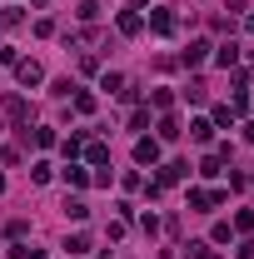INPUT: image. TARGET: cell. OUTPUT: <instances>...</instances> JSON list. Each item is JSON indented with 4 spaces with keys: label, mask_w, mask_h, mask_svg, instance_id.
Masks as SVG:
<instances>
[{
    "label": "cell",
    "mask_w": 254,
    "mask_h": 259,
    "mask_svg": "<svg viewBox=\"0 0 254 259\" xmlns=\"http://www.w3.org/2000/svg\"><path fill=\"white\" fill-rule=\"evenodd\" d=\"M135 160H140V164H155L159 160V145H155V140H140V145H135Z\"/></svg>",
    "instance_id": "1"
},
{
    "label": "cell",
    "mask_w": 254,
    "mask_h": 259,
    "mask_svg": "<svg viewBox=\"0 0 254 259\" xmlns=\"http://www.w3.org/2000/svg\"><path fill=\"white\" fill-rule=\"evenodd\" d=\"M190 204H194V209H209V204H220V194H215V190H194Z\"/></svg>",
    "instance_id": "2"
},
{
    "label": "cell",
    "mask_w": 254,
    "mask_h": 259,
    "mask_svg": "<svg viewBox=\"0 0 254 259\" xmlns=\"http://www.w3.org/2000/svg\"><path fill=\"white\" fill-rule=\"evenodd\" d=\"M40 75H45V70H40L35 60H25V65H20V85H40Z\"/></svg>",
    "instance_id": "3"
},
{
    "label": "cell",
    "mask_w": 254,
    "mask_h": 259,
    "mask_svg": "<svg viewBox=\"0 0 254 259\" xmlns=\"http://www.w3.org/2000/svg\"><path fill=\"white\" fill-rule=\"evenodd\" d=\"M150 25H155L159 35H170V30H175V20H170V10H155V15H150Z\"/></svg>",
    "instance_id": "4"
},
{
    "label": "cell",
    "mask_w": 254,
    "mask_h": 259,
    "mask_svg": "<svg viewBox=\"0 0 254 259\" xmlns=\"http://www.w3.org/2000/svg\"><path fill=\"white\" fill-rule=\"evenodd\" d=\"M204 50H209V45H204V40H194L190 50H185V65H199V60H204Z\"/></svg>",
    "instance_id": "5"
},
{
    "label": "cell",
    "mask_w": 254,
    "mask_h": 259,
    "mask_svg": "<svg viewBox=\"0 0 254 259\" xmlns=\"http://www.w3.org/2000/svg\"><path fill=\"white\" fill-rule=\"evenodd\" d=\"M185 259H220V254H215L209 244H190V249H185Z\"/></svg>",
    "instance_id": "6"
},
{
    "label": "cell",
    "mask_w": 254,
    "mask_h": 259,
    "mask_svg": "<svg viewBox=\"0 0 254 259\" xmlns=\"http://www.w3.org/2000/svg\"><path fill=\"white\" fill-rule=\"evenodd\" d=\"M120 30H125V35L140 30V15H135V10H125V15H120Z\"/></svg>",
    "instance_id": "7"
},
{
    "label": "cell",
    "mask_w": 254,
    "mask_h": 259,
    "mask_svg": "<svg viewBox=\"0 0 254 259\" xmlns=\"http://www.w3.org/2000/svg\"><path fill=\"white\" fill-rule=\"evenodd\" d=\"M65 214H70V220H85L90 209H85V199H70V204H65Z\"/></svg>",
    "instance_id": "8"
},
{
    "label": "cell",
    "mask_w": 254,
    "mask_h": 259,
    "mask_svg": "<svg viewBox=\"0 0 254 259\" xmlns=\"http://www.w3.org/2000/svg\"><path fill=\"white\" fill-rule=\"evenodd\" d=\"M234 60H239V45H224V50H220V65H224V70H229V65H234Z\"/></svg>",
    "instance_id": "9"
},
{
    "label": "cell",
    "mask_w": 254,
    "mask_h": 259,
    "mask_svg": "<svg viewBox=\"0 0 254 259\" xmlns=\"http://www.w3.org/2000/svg\"><path fill=\"white\" fill-rule=\"evenodd\" d=\"M249 30H254V20H249Z\"/></svg>",
    "instance_id": "10"
}]
</instances>
